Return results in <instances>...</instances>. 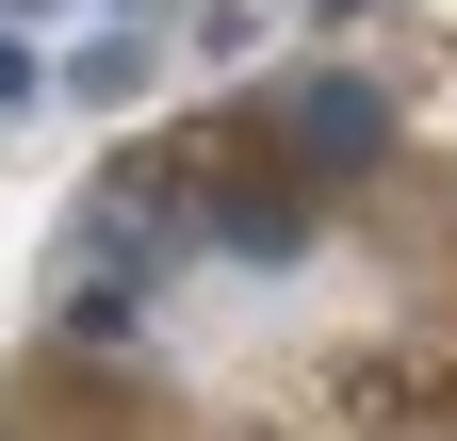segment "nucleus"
Listing matches in <instances>:
<instances>
[{"instance_id":"obj_4","label":"nucleus","mask_w":457,"mask_h":441,"mask_svg":"<svg viewBox=\"0 0 457 441\" xmlns=\"http://www.w3.org/2000/svg\"><path fill=\"white\" fill-rule=\"evenodd\" d=\"M131 17H163V0H114V33H131Z\"/></svg>"},{"instance_id":"obj_5","label":"nucleus","mask_w":457,"mask_h":441,"mask_svg":"<svg viewBox=\"0 0 457 441\" xmlns=\"http://www.w3.org/2000/svg\"><path fill=\"white\" fill-rule=\"evenodd\" d=\"M0 17H33V0H0Z\"/></svg>"},{"instance_id":"obj_2","label":"nucleus","mask_w":457,"mask_h":441,"mask_svg":"<svg viewBox=\"0 0 457 441\" xmlns=\"http://www.w3.org/2000/svg\"><path fill=\"white\" fill-rule=\"evenodd\" d=\"M147 66H163V49H147V33H82V49H66V66H49V82H66V98H82V115H114V98H147Z\"/></svg>"},{"instance_id":"obj_3","label":"nucleus","mask_w":457,"mask_h":441,"mask_svg":"<svg viewBox=\"0 0 457 441\" xmlns=\"http://www.w3.org/2000/svg\"><path fill=\"white\" fill-rule=\"evenodd\" d=\"M33 98H49V49H33L17 17H0V115H33Z\"/></svg>"},{"instance_id":"obj_1","label":"nucleus","mask_w":457,"mask_h":441,"mask_svg":"<svg viewBox=\"0 0 457 441\" xmlns=\"http://www.w3.org/2000/svg\"><path fill=\"white\" fill-rule=\"evenodd\" d=\"M278 131H295V163H327V180H343V163H376V147H392V98H376L360 66H327V82L278 98Z\"/></svg>"}]
</instances>
